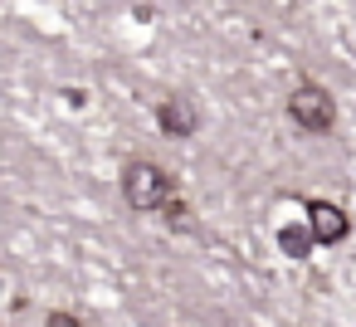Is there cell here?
Listing matches in <instances>:
<instances>
[{
	"label": "cell",
	"mask_w": 356,
	"mask_h": 327,
	"mask_svg": "<svg viewBox=\"0 0 356 327\" xmlns=\"http://www.w3.org/2000/svg\"><path fill=\"white\" fill-rule=\"evenodd\" d=\"M176 196V176L171 171H161L156 161H127L122 166V200L132 205V210H161L166 200Z\"/></svg>",
	"instance_id": "obj_1"
},
{
	"label": "cell",
	"mask_w": 356,
	"mask_h": 327,
	"mask_svg": "<svg viewBox=\"0 0 356 327\" xmlns=\"http://www.w3.org/2000/svg\"><path fill=\"white\" fill-rule=\"evenodd\" d=\"M288 118L302 127V132H327L337 122V103L322 83H298L288 93Z\"/></svg>",
	"instance_id": "obj_2"
},
{
	"label": "cell",
	"mask_w": 356,
	"mask_h": 327,
	"mask_svg": "<svg viewBox=\"0 0 356 327\" xmlns=\"http://www.w3.org/2000/svg\"><path fill=\"white\" fill-rule=\"evenodd\" d=\"M302 210H307V239H312V244H341V239L351 234V220H346L341 205H332V200H307Z\"/></svg>",
	"instance_id": "obj_3"
},
{
	"label": "cell",
	"mask_w": 356,
	"mask_h": 327,
	"mask_svg": "<svg viewBox=\"0 0 356 327\" xmlns=\"http://www.w3.org/2000/svg\"><path fill=\"white\" fill-rule=\"evenodd\" d=\"M156 127L166 132V137H191L195 127H200V108L191 103V98H166V103H156Z\"/></svg>",
	"instance_id": "obj_4"
},
{
	"label": "cell",
	"mask_w": 356,
	"mask_h": 327,
	"mask_svg": "<svg viewBox=\"0 0 356 327\" xmlns=\"http://www.w3.org/2000/svg\"><path fill=\"white\" fill-rule=\"evenodd\" d=\"M278 249H283L288 259H307V254H312V239H307L302 225H288V230H278Z\"/></svg>",
	"instance_id": "obj_5"
},
{
	"label": "cell",
	"mask_w": 356,
	"mask_h": 327,
	"mask_svg": "<svg viewBox=\"0 0 356 327\" xmlns=\"http://www.w3.org/2000/svg\"><path fill=\"white\" fill-rule=\"evenodd\" d=\"M161 215H166V225H171V230H191V210H186V200H181V196H171V200L161 205Z\"/></svg>",
	"instance_id": "obj_6"
},
{
	"label": "cell",
	"mask_w": 356,
	"mask_h": 327,
	"mask_svg": "<svg viewBox=\"0 0 356 327\" xmlns=\"http://www.w3.org/2000/svg\"><path fill=\"white\" fill-rule=\"evenodd\" d=\"M44 327H83V322H79L74 312H49V317H44Z\"/></svg>",
	"instance_id": "obj_7"
}]
</instances>
